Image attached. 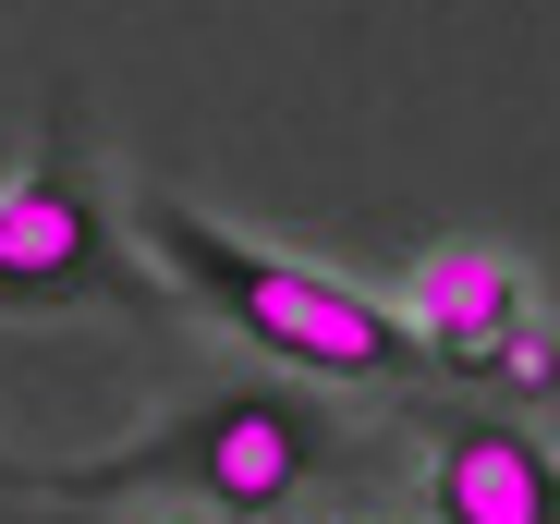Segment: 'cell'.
<instances>
[{
    "label": "cell",
    "mask_w": 560,
    "mask_h": 524,
    "mask_svg": "<svg viewBox=\"0 0 560 524\" xmlns=\"http://www.w3.org/2000/svg\"><path fill=\"white\" fill-rule=\"evenodd\" d=\"M135 232L159 256V281L183 305H208L232 341H256L268 366H305V379H341V391H390V379L427 366L415 329H402V305L353 293L341 269H305V256H280V244H244L208 208H183V196H147Z\"/></svg>",
    "instance_id": "cell-1"
},
{
    "label": "cell",
    "mask_w": 560,
    "mask_h": 524,
    "mask_svg": "<svg viewBox=\"0 0 560 524\" xmlns=\"http://www.w3.org/2000/svg\"><path fill=\"white\" fill-rule=\"evenodd\" d=\"M317 476H341V427L305 403V391H208V403H183L159 440H122V452H85V464H0V488H37L61 512H110V500H147V488H196L244 524L268 512H293Z\"/></svg>",
    "instance_id": "cell-2"
},
{
    "label": "cell",
    "mask_w": 560,
    "mask_h": 524,
    "mask_svg": "<svg viewBox=\"0 0 560 524\" xmlns=\"http://www.w3.org/2000/svg\"><path fill=\"white\" fill-rule=\"evenodd\" d=\"M61 305H135V317H159L171 281L122 256L110 208L85 196V171L61 147H37L13 184H0V317H61Z\"/></svg>",
    "instance_id": "cell-3"
},
{
    "label": "cell",
    "mask_w": 560,
    "mask_h": 524,
    "mask_svg": "<svg viewBox=\"0 0 560 524\" xmlns=\"http://www.w3.org/2000/svg\"><path fill=\"white\" fill-rule=\"evenodd\" d=\"M402 329L439 379H500V391H560V341L500 244H427L402 281Z\"/></svg>",
    "instance_id": "cell-4"
},
{
    "label": "cell",
    "mask_w": 560,
    "mask_h": 524,
    "mask_svg": "<svg viewBox=\"0 0 560 524\" xmlns=\"http://www.w3.org/2000/svg\"><path fill=\"white\" fill-rule=\"evenodd\" d=\"M427 512L439 524H560V452L512 415H451L427 440Z\"/></svg>",
    "instance_id": "cell-5"
},
{
    "label": "cell",
    "mask_w": 560,
    "mask_h": 524,
    "mask_svg": "<svg viewBox=\"0 0 560 524\" xmlns=\"http://www.w3.org/2000/svg\"><path fill=\"white\" fill-rule=\"evenodd\" d=\"M49 524H98V512H61V500H49Z\"/></svg>",
    "instance_id": "cell-6"
}]
</instances>
